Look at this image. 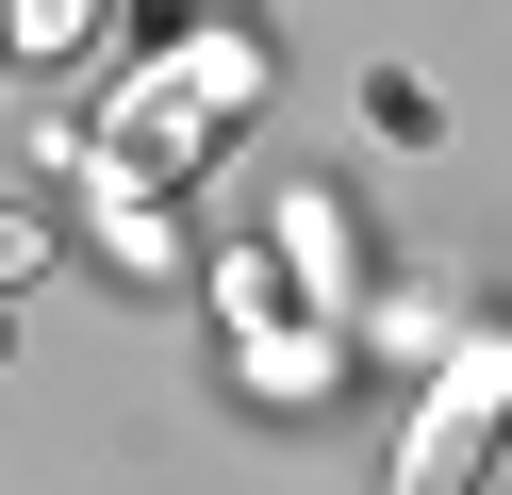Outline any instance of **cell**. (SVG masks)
Returning <instances> with one entry per match:
<instances>
[{
    "label": "cell",
    "mask_w": 512,
    "mask_h": 495,
    "mask_svg": "<svg viewBox=\"0 0 512 495\" xmlns=\"http://www.w3.org/2000/svg\"><path fill=\"white\" fill-rule=\"evenodd\" d=\"M232 17H265V0H232Z\"/></svg>",
    "instance_id": "8992f818"
},
{
    "label": "cell",
    "mask_w": 512,
    "mask_h": 495,
    "mask_svg": "<svg viewBox=\"0 0 512 495\" xmlns=\"http://www.w3.org/2000/svg\"><path fill=\"white\" fill-rule=\"evenodd\" d=\"M149 17H182V0H149Z\"/></svg>",
    "instance_id": "52a82bcc"
},
{
    "label": "cell",
    "mask_w": 512,
    "mask_h": 495,
    "mask_svg": "<svg viewBox=\"0 0 512 495\" xmlns=\"http://www.w3.org/2000/svg\"><path fill=\"white\" fill-rule=\"evenodd\" d=\"M496 429H512V330H463L446 380H430V413L397 429V479L380 495H463L479 462H496Z\"/></svg>",
    "instance_id": "7a4b0ae2"
},
{
    "label": "cell",
    "mask_w": 512,
    "mask_h": 495,
    "mask_svg": "<svg viewBox=\"0 0 512 495\" xmlns=\"http://www.w3.org/2000/svg\"><path fill=\"white\" fill-rule=\"evenodd\" d=\"M281 264H298V314L364 330V248H347V198L331 182H281Z\"/></svg>",
    "instance_id": "3957f363"
},
{
    "label": "cell",
    "mask_w": 512,
    "mask_h": 495,
    "mask_svg": "<svg viewBox=\"0 0 512 495\" xmlns=\"http://www.w3.org/2000/svg\"><path fill=\"white\" fill-rule=\"evenodd\" d=\"M265 83H281V66H265V33H248V17H232V33H182V50L116 66V132H100V149L133 165V182H199V149L265 116Z\"/></svg>",
    "instance_id": "6da1fadb"
},
{
    "label": "cell",
    "mask_w": 512,
    "mask_h": 495,
    "mask_svg": "<svg viewBox=\"0 0 512 495\" xmlns=\"http://www.w3.org/2000/svg\"><path fill=\"white\" fill-rule=\"evenodd\" d=\"M0 50H34V66L100 50V0H0Z\"/></svg>",
    "instance_id": "277c9868"
},
{
    "label": "cell",
    "mask_w": 512,
    "mask_h": 495,
    "mask_svg": "<svg viewBox=\"0 0 512 495\" xmlns=\"http://www.w3.org/2000/svg\"><path fill=\"white\" fill-rule=\"evenodd\" d=\"M34 264H50V215H17V198H0V297L34 281Z\"/></svg>",
    "instance_id": "5b68a950"
}]
</instances>
